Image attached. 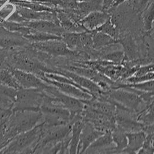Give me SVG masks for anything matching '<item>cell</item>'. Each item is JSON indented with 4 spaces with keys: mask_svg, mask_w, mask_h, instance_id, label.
<instances>
[{
    "mask_svg": "<svg viewBox=\"0 0 154 154\" xmlns=\"http://www.w3.org/2000/svg\"><path fill=\"white\" fill-rule=\"evenodd\" d=\"M42 122L30 130L16 135L3 147L2 153H19L28 151L39 139L42 133Z\"/></svg>",
    "mask_w": 154,
    "mask_h": 154,
    "instance_id": "6da1fadb",
    "label": "cell"
},
{
    "mask_svg": "<svg viewBox=\"0 0 154 154\" xmlns=\"http://www.w3.org/2000/svg\"><path fill=\"white\" fill-rule=\"evenodd\" d=\"M103 94L115 105L121 106L137 114L147 106L138 95L124 88H112L109 91L103 92Z\"/></svg>",
    "mask_w": 154,
    "mask_h": 154,
    "instance_id": "7a4b0ae2",
    "label": "cell"
},
{
    "mask_svg": "<svg viewBox=\"0 0 154 154\" xmlns=\"http://www.w3.org/2000/svg\"><path fill=\"white\" fill-rule=\"evenodd\" d=\"M45 96V92L41 90L21 88L17 91L12 109V112L24 110L40 111V107Z\"/></svg>",
    "mask_w": 154,
    "mask_h": 154,
    "instance_id": "3957f363",
    "label": "cell"
},
{
    "mask_svg": "<svg viewBox=\"0 0 154 154\" xmlns=\"http://www.w3.org/2000/svg\"><path fill=\"white\" fill-rule=\"evenodd\" d=\"M43 91L53 101L68 110L74 118L82 114L84 107V103L82 100L65 94L54 86L49 84Z\"/></svg>",
    "mask_w": 154,
    "mask_h": 154,
    "instance_id": "277c9868",
    "label": "cell"
},
{
    "mask_svg": "<svg viewBox=\"0 0 154 154\" xmlns=\"http://www.w3.org/2000/svg\"><path fill=\"white\" fill-rule=\"evenodd\" d=\"M34 49L54 57H65L75 54L61 39H53L42 42L32 43Z\"/></svg>",
    "mask_w": 154,
    "mask_h": 154,
    "instance_id": "5b68a950",
    "label": "cell"
},
{
    "mask_svg": "<svg viewBox=\"0 0 154 154\" xmlns=\"http://www.w3.org/2000/svg\"><path fill=\"white\" fill-rule=\"evenodd\" d=\"M11 70L22 88H35L43 90L49 84L32 73L18 69H11Z\"/></svg>",
    "mask_w": 154,
    "mask_h": 154,
    "instance_id": "8992f818",
    "label": "cell"
},
{
    "mask_svg": "<svg viewBox=\"0 0 154 154\" xmlns=\"http://www.w3.org/2000/svg\"><path fill=\"white\" fill-rule=\"evenodd\" d=\"M119 43L125 56L123 63L141 58L139 44L131 32H127L122 36L121 35L119 39Z\"/></svg>",
    "mask_w": 154,
    "mask_h": 154,
    "instance_id": "52a82bcc",
    "label": "cell"
},
{
    "mask_svg": "<svg viewBox=\"0 0 154 154\" xmlns=\"http://www.w3.org/2000/svg\"><path fill=\"white\" fill-rule=\"evenodd\" d=\"M85 154H116L115 144L111 132H106L100 136L88 147Z\"/></svg>",
    "mask_w": 154,
    "mask_h": 154,
    "instance_id": "ba28073f",
    "label": "cell"
},
{
    "mask_svg": "<svg viewBox=\"0 0 154 154\" xmlns=\"http://www.w3.org/2000/svg\"><path fill=\"white\" fill-rule=\"evenodd\" d=\"M59 72L60 74L70 79L82 89L89 92L93 98L98 97L103 92L97 84L87 77L79 75L70 70H63L62 72L59 71Z\"/></svg>",
    "mask_w": 154,
    "mask_h": 154,
    "instance_id": "9c48e42d",
    "label": "cell"
},
{
    "mask_svg": "<svg viewBox=\"0 0 154 154\" xmlns=\"http://www.w3.org/2000/svg\"><path fill=\"white\" fill-rule=\"evenodd\" d=\"M84 121V125L80 134V139L77 148V154H84L91 144L103 132L100 131L91 123Z\"/></svg>",
    "mask_w": 154,
    "mask_h": 154,
    "instance_id": "30bf717a",
    "label": "cell"
},
{
    "mask_svg": "<svg viewBox=\"0 0 154 154\" xmlns=\"http://www.w3.org/2000/svg\"><path fill=\"white\" fill-rule=\"evenodd\" d=\"M110 17V14L105 11H94L84 16L79 23L87 31H93L104 24Z\"/></svg>",
    "mask_w": 154,
    "mask_h": 154,
    "instance_id": "8fae6325",
    "label": "cell"
},
{
    "mask_svg": "<svg viewBox=\"0 0 154 154\" xmlns=\"http://www.w3.org/2000/svg\"><path fill=\"white\" fill-rule=\"evenodd\" d=\"M23 24L32 30L61 36L65 32L59 24L48 20L25 21Z\"/></svg>",
    "mask_w": 154,
    "mask_h": 154,
    "instance_id": "7c38bea8",
    "label": "cell"
},
{
    "mask_svg": "<svg viewBox=\"0 0 154 154\" xmlns=\"http://www.w3.org/2000/svg\"><path fill=\"white\" fill-rule=\"evenodd\" d=\"M42 80L45 82L54 86L58 90L62 92L63 94H66L72 97L77 98L82 100H90L93 98L91 94L84 92L73 85L57 82L56 81L46 79L45 77L43 78Z\"/></svg>",
    "mask_w": 154,
    "mask_h": 154,
    "instance_id": "4fadbf2b",
    "label": "cell"
},
{
    "mask_svg": "<svg viewBox=\"0 0 154 154\" xmlns=\"http://www.w3.org/2000/svg\"><path fill=\"white\" fill-rule=\"evenodd\" d=\"M56 14L58 23L65 32H82L87 31L79 22L75 21L63 11L57 9Z\"/></svg>",
    "mask_w": 154,
    "mask_h": 154,
    "instance_id": "5bb4252c",
    "label": "cell"
},
{
    "mask_svg": "<svg viewBox=\"0 0 154 154\" xmlns=\"http://www.w3.org/2000/svg\"><path fill=\"white\" fill-rule=\"evenodd\" d=\"M147 134L143 131L126 133L127 146L121 152L123 154L138 153L143 146Z\"/></svg>",
    "mask_w": 154,
    "mask_h": 154,
    "instance_id": "9a60e30c",
    "label": "cell"
},
{
    "mask_svg": "<svg viewBox=\"0 0 154 154\" xmlns=\"http://www.w3.org/2000/svg\"><path fill=\"white\" fill-rule=\"evenodd\" d=\"M84 125L82 119L75 121L71 126L70 140L69 147V154H76L79 144L80 134Z\"/></svg>",
    "mask_w": 154,
    "mask_h": 154,
    "instance_id": "2e32d148",
    "label": "cell"
},
{
    "mask_svg": "<svg viewBox=\"0 0 154 154\" xmlns=\"http://www.w3.org/2000/svg\"><path fill=\"white\" fill-rule=\"evenodd\" d=\"M92 48L94 50L100 51L111 45L119 43V40L114 38L104 33L99 31H92Z\"/></svg>",
    "mask_w": 154,
    "mask_h": 154,
    "instance_id": "e0dca14e",
    "label": "cell"
},
{
    "mask_svg": "<svg viewBox=\"0 0 154 154\" xmlns=\"http://www.w3.org/2000/svg\"><path fill=\"white\" fill-rule=\"evenodd\" d=\"M61 40L71 51L82 50L80 41V32H64L61 36Z\"/></svg>",
    "mask_w": 154,
    "mask_h": 154,
    "instance_id": "ac0fdd59",
    "label": "cell"
},
{
    "mask_svg": "<svg viewBox=\"0 0 154 154\" xmlns=\"http://www.w3.org/2000/svg\"><path fill=\"white\" fill-rule=\"evenodd\" d=\"M140 17L144 32H148L154 29V1L140 12Z\"/></svg>",
    "mask_w": 154,
    "mask_h": 154,
    "instance_id": "d6986e66",
    "label": "cell"
},
{
    "mask_svg": "<svg viewBox=\"0 0 154 154\" xmlns=\"http://www.w3.org/2000/svg\"><path fill=\"white\" fill-rule=\"evenodd\" d=\"M112 140L115 144L116 154L121 153L127 146L126 133L116 126L111 132Z\"/></svg>",
    "mask_w": 154,
    "mask_h": 154,
    "instance_id": "ffe728a7",
    "label": "cell"
},
{
    "mask_svg": "<svg viewBox=\"0 0 154 154\" xmlns=\"http://www.w3.org/2000/svg\"><path fill=\"white\" fill-rule=\"evenodd\" d=\"M27 40L29 41L34 42H42L47 41L53 39H61V37L57 35H53L48 33L41 32L38 31H35L30 29V32L27 35L23 36Z\"/></svg>",
    "mask_w": 154,
    "mask_h": 154,
    "instance_id": "44dd1931",
    "label": "cell"
},
{
    "mask_svg": "<svg viewBox=\"0 0 154 154\" xmlns=\"http://www.w3.org/2000/svg\"><path fill=\"white\" fill-rule=\"evenodd\" d=\"M93 31H99L111 36L116 40H119L121 35L120 31L112 23L110 17L104 24Z\"/></svg>",
    "mask_w": 154,
    "mask_h": 154,
    "instance_id": "7402d4cb",
    "label": "cell"
},
{
    "mask_svg": "<svg viewBox=\"0 0 154 154\" xmlns=\"http://www.w3.org/2000/svg\"><path fill=\"white\" fill-rule=\"evenodd\" d=\"M0 83L5 84L16 90L21 88L11 70L9 69H0Z\"/></svg>",
    "mask_w": 154,
    "mask_h": 154,
    "instance_id": "603a6c76",
    "label": "cell"
},
{
    "mask_svg": "<svg viewBox=\"0 0 154 154\" xmlns=\"http://www.w3.org/2000/svg\"><path fill=\"white\" fill-rule=\"evenodd\" d=\"M102 60L110 62L116 65H121L124 61L125 56L124 51L122 50H112L107 51L100 56Z\"/></svg>",
    "mask_w": 154,
    "mask_h": 154,
    "instance_id": "cb8c5ba5",
    "label": "cell"
},
{
    "mask_svg": "<svg viewBox=\"0 0 154 154\" xmlns=\"http://www.w3.org/2000/svg\"><path fill=\"white\" fill-rule=\"evenodd\" d=\"M122 87H129L133 88L137 91H145V92H153L154 91V80H149L147 82L134 83V84H126V83H119L116 88H120Z\"/></svg>",
    "mask_w": 154,
    "mask_h": 154,
    "instance_id": "d4e9b609",
    "label": "cell"
},
{
    "mask_svg": "<svg viewBox=\"0 0 154 154\" xmlns=\"http://www.w3.org/2000/svg\"><path fill=\"white\" fill-rule=\"evenodd\" d=\"M154 149V133L147 134L143 145L138 153L153 154Z\"/></svg>",
    "mask_w": 154,
    "mask_h": 154,
    "instance_id": "484cf974",
    "label": "cell"
},
{
    "mask_svg": "<svg viewBox=\"0 0 154 154\" xmlns=\"http://www.w3.org/2000/svg\"><path fill=\"white\" fill-rule=\"evenodd\" d=\"M152 80H154V72L148 73L146 75H143V76L132 75L122 80V83H126V84L139 83H142V82Z\"/></svg>",
    "mask_w": 154,
    "mask_h": 154,
    "instance_id": "4316f807",
    "label": "cell"
},
{
    "mask_svg": "<svg viewBox=\"0 0 154 154\" xmlns=\"http://www.w3.org/2000/svg\"><path fill=\"white\" fill-rule=\"evenodd\" d=\"M17 90L10 87L5 84L0 83V95L9 98L11 100L14 101Z\"/></svg>",
    "mask_w": 154,
    "mask_h": 154,
    "instance_id": "83f0119b",
    "label": "cell"
},
{
    "mask_svg": "<svg viewBox=\"0 0 154 154\" xmlns=\"http://www.w3.org/2000/svg\"><path fill=\"white\" fill-rule=\"evenodd\" d=\"M152 72H154V64L153 63L139 66L133 75L143 76V75H146L152 73Z\"/></svg>",
    "mask_w": 154,
    "mask_h": 154,
    "instance_id": "f1b7e54d",
    "label": "cell"
},
{
    "mask_svg": "<svg viewBox=\"0 0 154 154\" xmlns=\"http://www.w3.org/2000/svg\"><path fill=\"white\" fill-rule=\"evenodd\" d=\"M153 1L154 0H134L132 5L137 13H140Z\"/></svg>",
    "mask_w": 154,
    "mask_h": 154,
    "instance_id": "f546056e",
    "label": "cell"
},
{
    "mask_svg": "<svg viewBox=\"0 0 154 154\" xmlns=\"http://www.w3.org/2000/svg\"><path fill=\"white\" fill-rule=\"evenodd\" d=\"M9 54V49L0 48V69H3Z\"/></svg>",
    "mask_w": 154,
    "mask_h": 154,
    "instance_id": "4dcf8cb0",
    "label": "cell"
},
{
    "mask_svg": "<svg viewBox=\"0 0 154 154\" xmlns=\"http://www.w3.org/2000/svg\"><path fill=\"white\" fill-rule=\"evenodd\" d=\"M134 0H114L112 1V4L110 5V6L108 8V9L107 11H105L106 12H109L110 11H112V9H114V8L117 7L118 6H119V5H121L122 3H124L125 2H129L131 4H133Z\"/></svg>",
    "mask_w": 154,
    "mask_h": 154,
    "instance_id": "1f68e13d",
    "label": "cell"
},
{
    "mask_svg": "<svg viewBox=\"0 0 154 154\" xmlns=\"http://www.w3.org/2000/svg\"><path fill=\"white\" fill-rule=\"evenodd\" d=\"M114 0H103V10L107 11L108 8L110 6Z\"/></svg>",
    "mask_w": 154,
    "mask_h": 154,
    "instance_id": "d6a6232c",
    "label": "cell"
},
{
    "mask_svg": "<svg viewBox=\"0 0 154 154\" xmlns=\"http://www.w3.org/2000/svg\"><path fill=\"white\" fill-rule=\"evenodd\" d=\"M29 2H41V3H49L52 2L50 0H24ZM53 3V2H52Z\"/></svg>",
    "mask_w": 154,
    "mask_h": 154,
    "instance_id": "836d02e7",
    "label": "cell"
},
{
    "mask_svg": "<svg viewBox=\"0 0 154 154\" xmlns=\"http://www.w3.org/2000/svg\"><path fill=\"white\" fill-rule=\"evenodd\" d=\"M1 1V0H0V1Z\"/></svg>",
    "mask_w": 154,
    "mask_h": 154,
    "instance_id": "e575fe53",
    "label": "cell"
}]
</instances>
